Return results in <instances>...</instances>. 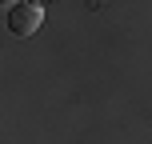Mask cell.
<instances>
[{"instance_id": "6da1fadb", "label": "cell", "mask_w": 152, "mask_h": 144, "mask_svg": "<svg viewBox=\"0 0 152 144\" xmlns=\"http://www.w3.org/2000/svg\"><path fill=\"white\" fill-rule=\"evenodd\" d=\"M40 24H44V4H40V0L8 4V32H12V36H32Z\"/></svg>"}]
</instances>
